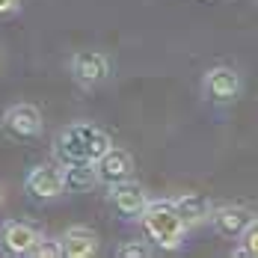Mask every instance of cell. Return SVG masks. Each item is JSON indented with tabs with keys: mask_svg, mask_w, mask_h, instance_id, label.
I'll return each mask as SVG.
<instances>
[{
	"mask_svg": "<svg viewBox=\"0 0 258 258\" xmlns=\"http://www.w3.org/2000/svg\"><path fill=\"white\" fill-rule=\"evenodd\" d=\"M175 202V208H178V214L184 217V223L193 229V226H199V223H205V220H211V214H214V208H211V202H208L202 193H181V196H175L172 199Z\"/></svg>",
	"mask_w": 258,
	"mask_h": 258,
	"instance_id": "cell-13",
	"label": "cell"
},
{
	"mask_svg": "<svg viewBox=\"0 0 258 258\" xmlns=\"http://www.w3.org/2000/svg\"><path fill=\"white\" fill-rule=\"evenodd\" d=\"M72 69V78L80 89H98L101 83L110 80V59L101 51H78L69 62Z\"/></svg>",
	"mask_w": 258,
	"mask_h": 258,
	"instance_id": "cell-4",
	"label": "cell"
},
{
	"mask_svg": "<svg viewBox=\"0 0 258 258\" xmlns=\"http://www.w3.org/2000/svg\"><path fill=\"white\" fill-rule=\"evenodd\" d=\"M140 229H143V237L163 249V252H175L181 243H184V234H187V223L178 214V208L172 199H149V205L140 217Z\"/></svg>",
	"mask_w": 258,
	"mask_h": 258,
	"instance_id": "cell-1",
	"label": "cell"
},
{
	"mask_svg": "<svg viewBox=\"0 0 258 258\" xmlns=\"http://www.w3.org/2000/svg\"><path fill=\"white\" fill-rule=\"evenodd\" d=\"M234 255H249V258H258V217L249 223V229L240 234V240H237V249H234Z\"/></svg>",
	"mask_w": 258,
	"mask_h": 258,
	"instance_id": "cell-14",
	"label": "cell"
},
{
	"mask_svg": "<svg viewBox=\"0 0 258 258\" xmlns=\"http://www.w3.org/2000/svg\"><path fill=\"white\" fill-rule=\"evenodd\" d=\"M152 252H155V246H149L146 240H131V243H122L116 249L119 258H149Z\"/></svg>",
	"mask_w": 258,
	"mask_h": 258,
	"instance_id": "cell-16",
	"label": "cell"
},
{
	"mask_svg": "<svg viewBox=\"0 0 258 258\" xmlns=\"http://www.w3.org/2000/svg\"><path fill=\"white\" fill-rule=\"evenodd\" d=\"M33 258H66L62 255V240H53V237H45L42 234V240L33 246Z\"/></svg>",
	"mask_w": 258,
	"mask_h": 258,
	"instance_id": "cell-15",
	"label": "cell"
},
{
	"mask_svg": "<svg viewBox=\"0 0 258 258\" xmlns=\"http://www.w3.org/2000/svg\"><path fill=\"white\" fill-rule=\"evenodd\" d=\"M59 240H62V255L66 258H89L98 252V234L89 226H72V229H66V234Z\"/></svg>",
	"mask_w": 258,
	"mask_h": 258,
	"instance_id": "cell-11",
	"label": "cell"
},
{
	"mask_svg": "<svg viewBox=\"0 0 258 258\" xmlns=\"http://www.w3.org/2000/svg\"><path fill=\"white\" fill-rule=\"evenodd\" d=\"M110 149H113L110 137L98 125H92V122H72V125H66L59 131L56 140H53V152H56V157L62 163H69V160H89V163H95Z\"/></svg>",
	"mask_w": 258,
	"mask_h": 258,
	"instance_id": "cell-2",
	"label": "cell"
},
{
	"mask_svg": "<svg viewBox=\"0 0 258 258\" xmlns=\"http://www.w3.org/2000/svg\"><path fill=\"white\" fill-rule=\"evenodd\" d=\"M18 9H21V0H0V18L15 15Z\"/></svg>",
	"mask_w": 258,
	"mask_h": 258,
	"instance_id": "cell-17",
	"label": "cell"
},
{
	"mask_svg": "<svg viewBox=\"0 0 258 258\" xmlns=\"http://www.w3.org/2000/svg\"><path fill=\"white\" fill-rule=\"evenodd\" d=\"M39 240H42V232L30 223H21V220L0 223V252L3 255H30Z\"/></svg>",
	"mask_w": 258,
	"mask_h": 258,
	"instance_id": "cell-6",
	"label": "cell"
},
{
	"mask_svg": "<svg viewBox=\"0 0 258 258\" xmlns=\"http://www.w3.org/2000/svg\"><path fill=\"white\" fill-rule=\"evenodd\" d=\"M24 190L33 199H39V202H53V199L66 196L69 187H66L62 166H56V163H39V166H33L24 178Z\"/></svg>",
	"mask_w": 258,
	"mask_h": 258,
	"instance_id": "cell-3",
	"label": "cell"
},
{
	"mask_svg": "<svg viewBox=\"0 0 258 258\" xmlns=\"http://www.w3.org/2000/svg\"><path fill=\"white\" fill-rule=\"evenodd\" d=\"M62 172H66V187H69V193H86V190H92L95 184H101L95 163H89V160H69V163H62Z\"/></svg>",
	"mask_w": 258,
	"mask_h": 258,
	"instance_id": "cell-12",
	"label": "cell"
},
{
	"mask_svg": "<svg viewBox=\"0 0 258 258\" xmlns=\"http://www.w3.org/2000/svg\"><path fill=\"white\" fill-rule=\"evenodd\" d=\"M95 169H98V181L101 184H116V181H125L131 178V172H134V157L125 152V149H110V152H104L98 160H95Z\"/></svg>",
	"mask_w": 258,
	"mask_h": 258,
	"instance_id": "cell-10",
	"label": "cell"
},
{
	"mask_svg": "<svg viewBox=\"0 0 258 258\" xmlns=\"http://www.w3.org/2000/svg\"><path fill=\"white\" fill-rule=\"evenodd\" d=\"M255 220V214L249 208H240V205H223V208H214L211 214V226L214 232L229 237V240H240V234L249 229V223Z\"/></svg>",
	"mask_w": 258,
	"mask_h": 258,
	"instance_id": "cell-9",
	"label": "cell"
},
{
	"mask_svg": "<svg viewBox=\"0 0 258 258\" xmlns=\"http://www.w3.org/2000/svg\"><path fill=\"white\" fill-rule=\"evenodd\" d=\"M110 205L113 211L122 217V220H137L140 223V217H143V211L149 205V196H146V190L137 184V181H116V184H110Z\"/></svg>",
	"mask_w": 258,
	"mask_h": 258,
	"instance_id": "cell-7",
	"label": "cell"
},
{
	"mask_svg": "<svg viewBox=\"0 0 258 258\" xmlns=\"http://www.w3.org/2000/svg\"><path fill=\"white\" fill-rule=\"evenodd\" d=\"M0 128L12 140H36L42 134V113L33 104H12L3 110Z\"/></svg>",
	"mask_w": 258,
	"mask_h": 258,
	"instance_id": "cell-5",
	"label": "cell"
},
{
	"mask_svg": "<svg viewBox=\"0 0 258 258\" xmlns=\"http://www.w3.org/2000/svg\"><path fill=\"white\" fill-rule=\"evenodd\" d=\"M240 89H243V80H240V75L234 72L232 66H214V69H208L205 78H202L205 98H211L217 104L234 101L240 95Z\"/></svg>",
	"mask_w": 258,
	"mask_h": 258,
	"instance_id": "cell-8",
	"label": "cell"
}]
</instances>
